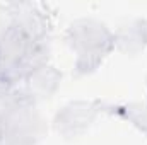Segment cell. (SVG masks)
Returning <instances> with one entry per match:
<instances>
[{
    "label": "cell",
    "mask_w": 147,
    "mask_h": 145,
    "mask_svg": "<svg viewBox=\"0 0 147 145\" xmlns=\"http://www.w3.org/2000/svg\"><path fill=\"white\" fill-rule=\"evenodd\" d=\"M57 80H58V75L53 72V70L41 68V70H38L31 77V87H33V91H36V92L45 96V94H50L55 89Z\"/></svg>",
    "instance_id": "obj_3"
},
{
    "label": "cell",
    "mask_w": 147,
    "mask_h": 145,
    "mask_svg": "<svg viewBox=\"0 0 147 145\" xmlns=\"http://www.w3.org/2000/svg\"><path fill=\"white\" fill-rule=\"evenodd\" d=\"M92 119V109L89 106H82V104H75L70 108H65V113L62 114V126L69 128V130H80L86 128V125H89V121Z\"/></svg>",
    "instance_id": "obj_2"
},
{
    "label": "cell",
    "mask_w": 147,
    "mask_h": 145,
    "mask_svg": "<svg viewBox=\"0 0 147 145\" xmlns=\"http://www.w3.org/2000/svg\"><path fill=\"white\" fill-rule=\"evenodd\" d=\"M108 41V36H106V33L99 28V26H86V28H82L79 33H77V36H75V46H79V48H82V51H84V55H87V56H91L92 55V51L96 50H101L103 46H105V43Z\"/></svg>",
    "instance_id": "obj_1"
}]
</instances>
